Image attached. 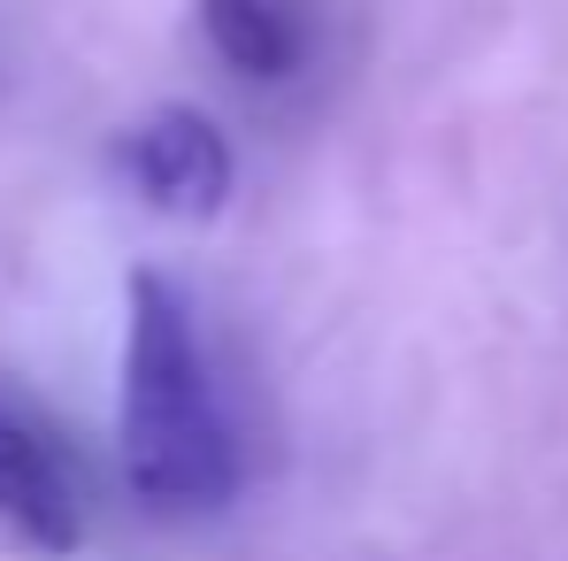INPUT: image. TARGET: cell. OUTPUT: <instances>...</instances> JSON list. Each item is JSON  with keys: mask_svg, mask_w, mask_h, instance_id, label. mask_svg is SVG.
Listing matches in <instances>:
<instances>
[{"mask_svg": "<svg viewBox=\"0 0 568 561\" xmlns=\"http://www.w3.org/2000/svg\"><path fill=\"white\" fill-rule=\"evenodd\" d=\"M123 477L154 515H215L239 484L231 423L200 354L185 292L162 270L131 278V331H123V400H115Z\"/></svg>", "mask_w": 568, "mask_h": 561, "instance_id": "cell-1", "label": "cell"}, {"mask_svg": "<svg viewBox=\"0 0 568 561\" xmlns=\"http://www.w3.org/2000/svg\"><path fill=\"white\" fill-rule=\"evenodd\" d=\"M0 523L31 554H78V539H85L78 469L62 454L54 423L16 384H0Z\"/></svg>", "mask_w": 568, "mask_h": 561, "instance_id": "cell-2", "label": "cell"}, {"mask_svg": "<svg viewBox=\"0 0 568 561\" xmlns=\"http://www.w3.org/2000/svg\"><path fill=\"white\" fill-rule=\"evenodd\" d=\"M115 178L139 192L154 216L178 223H207L231 200V147L200 108H154L115 139Z\"/></svg>", "mask_w": 568, "mask_h": 561, "instance_id": "cell-3", "label": "cell"}, {"mask_svg": "<svg viewBox=\"0 0 568 561\" xmlns=\"http://www.w3.org/2000/svg\"><path fill=\"white\" fill-rule=\"evenodd\" d=\"M200 31L239 78H262V86L292 78L307 54V31L284 0H200Z\"/></svg>", "mask_w": 568, "mask_h": 561, "instance_id": "cell-4", "label": "cell"}]
</instances>
